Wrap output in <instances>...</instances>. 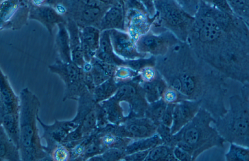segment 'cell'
Masks as SVG:
<instances>
[{
  "instance_id": "cell-24",
  "label": "cell",
  "mask_w": 249,
  "mask_h": 161,
  "mask_svg": "<svg viewBox=\"0 0 249 161\" xmlns=\"http://www.w3.org/2000/svg\"><path fill=\"white\" fill-rule=\"evenodd\" d=\"M137 92V88L134 84L124 82L119 85L117 91L112 97L117 101H121L135 97Z\"/></svg>"
},
{
  "instance_id": "cell-34",
  "label": "cell",
  "mask_w": 249,
  "mask_h": 161,
  "mask_svg": "<svg viewBox=\"0 0 249 161\" xmlns=\"http://www.w3.org/2000/svg\"><path fill=\"white\" fill-rule=\"evenodd\" d=\"M176 91L173 89L165 90V100L169 102H172L175 100L177 98V95Z\"/></svg>"
},
{
  "instance_id": "cell-29",
  "label": "cell",
  "mask_w": 249,
  "mask_h": 161,
  "mask_svg": "<svg viewBox=\"0 0 249 161\" xmlns=\"http://www.w3.org/2000/svg\"><path fill=\"white\" fill-rule=\"evenodd\" d=\"M189 14L194 16L196 14L201 0H176Z\"/></svg>"
},
{
  "instance_id": "cell-18",
  "label": "cell",
  "mask_w": 249,
  "mask_h": 161,
  "mask_svg": "<svg viewBox=\"0 0 249 161\" xmlns=\"http://www.w3.org/2000/svg\"><path fill=\"white\" fill-rule=\"evenodd\" d=\"M0 125L8 136L19 148V113H6L0 116Z\"/></svg>"
},
{
  "instance_id": "cell-16",
  "label": "cell",
  "mask_w": 249,
  "mask_h": 161,
  "mask_svg": "<svg viewBox=\"0 0 249 161\" xmlns=\"http://www.w3.org/2000/svg\"><path fill=\"white\" fill-rule=\"evenodd\" d=\"M0 161H21L19 147L8 136L1 125L0 126Z\"/></svg>"
},
{
  "instance_id": "cell-5",
  "label": "cell",
  "mask_w": 249,
  "mask_h": 161,
  "mask_svg": "<svg viewBox=\"0 0 249 161\" xmlns=\"http://www.w3.org/2000/svg\"><path fill=\"white\" fill-rule=\"evenodd\" d=\"M50 72L58 75L65 85L63 101L72 99L77 101L86 92L89 91L84 81V70L72 62H65L59 58L49 65Z\"/></svg>"
},
{
  "instance_id": "cell-4",
  "label": "cell",
  "mask_w": 249,
  "mask_h": 161,
  "mask_svg": "<svg viewBox=\"0 0 249 161\" xmlns=\"http://www.w3.org/2000/svg\"><path fill=\"white\" fill-rule=\"evenodd\" d=\"M155 15L151 27L167 30L180 41L186 42L194 21L176 0H156Z\"/></svg>"
},
{
  "instance_id": "cell-19",
  "label": "cell",
  "mask_w": 249,
  "mask_h": 161,
  "mask_svg": "<svg viewBox=\"0 0 249 161\" xmlns=\"http://www.w3.org/2000/svg\"><path fill=\"white\" fill-rule=\"evenodd\" d=\"M119 87L118 82L112 77L96 86L92 93L93 99L97 103L112 97Z\"/></svg>"
},
{
  "instance_id": "cell-8",
  "label": "cell",
  "mask_w": 249,
  "mask_h": 161,
  "mask_svg": "<svg viewBox=\"0 0 249 161\" xmlns=\"http://www.w3.org/2000/svg\"><path fill=\"white\" fill-rule=\"evenodd\" d=\"M109 34L113 50L121 59L128 61L148 56L138 51L136 41L127 32L113 29L109 30Z\"/></svg>"
},
{
  "instance_id": "cell-17",
  "label": "cell",
  "mask_w": 249,
  "mask_h": 161,
  "mask_svg": "<svg viewBox=\"0 0 249 161\" xmlns=\"http://www.w3.org/2000/svg\"><path fill=\"white\" fill-rule=\"evenodd\" d=\"M90 72L95 86L113 77L118 66L109 64L94 57L90 61Z\"/></svg>"
},
{
  "instance_id": "cell-27",
  "label": "cell",
  "mask_w": 249,
  "mask_h": 161,
  "mask_svg": "<svg viewBox=\"0 0 249 161\" xmlns=\"http://www.w3.org/2000/svg\"><path fill=\"white\" fill-rule=\"evenodd\" d=\"M169 155V149L165 145H158L150 150L146 161H157L165 160Z\"/></svg>"
},
{
  "instance_id": "cell-36",
  "label": "cell",
  "mask_w": 249,
  "mask_h": 161,
  "mask_svg": "<svg viewBox=\"0 0 249 161\" xmlns=\"http://www.w3.org/2000/svg\"><path fill=\"white\" fill-rule=\"evenodd\" d=\"M102 3L108 5L109 6H112L114 5H122L118 0H99Z\"/></svg>"
},
{
  "instance_id": "cell-15",
  "label": "cell",
  "mask_w": 249,
  "mask_h": 161,
  "mask_svg": "<svg viewBox=\"0 0 249 161\" xmlns=\"http://www.w3.org/2000/svg\"><path fill=\"white\" fill-rule=\"evenodd\" d=\"M56 27L54 45L58 58L65 62H71L70 37L66 24L61 23Z\"/></svg>"
},
{
  "instance_id": "cell-28",
  "label": "cell",
  "mask_w": 249,
  "mask_h": 161,
  "mask_svg": "<svg viewBox=\"0 0 249 161\" xmlns=\"http://www.w3.org/2000/svg\"><path fill=\"white\" fill-rule=\"evenodd\" d=\"M153 103V104L147 111L148 115L153 120H161L167 105L165 102L162 100H158Z\"/></svg>"
},
{
  "instance_id": "cell-11",
  "label": "cell",
  "mask_w": 249,
  "mask_h": 161,
  "mask_svg": "<svg viewBox=\"0 0 249 161\" xmlns=\"http://www.w3.org/2000/svg\"><path fill=\"white\" fill-rule=\"evenodd\" d=\"M79 30L84 58L87 62L90 63L99 48L101 31L93 26L79 27Z\"/></svg>"
},
{
  "instance_id": "cell-33",
  "label": "cell",
  "mask_w": 249,
  "mask_h": 161,
  "mask_svg": "<svg viewBox=\"0 0 249 161\" xmlns=\"http://www.w3.org/2000/svg\"><path fill=\"white\" fill-rule=\"evenodd\" d=\"M173 154L179 161H189L192 158V155L189 153L178 146L174 149Z\"/></svg>"
},
{
  "instance_id": "cell-25",
  "label": "cell",
  "mask_w": 249,
  "mask_h": 161,
  "mask_svg": "<svg viewBox=\"0 0 249 161\" xmlns=\"http://www.w3.org/2000/svg\"><path fill=\"white\" fill-rule=\"evenodd\" d=\"M127 130L130 134L135 137L143 138L150 134L151 128L147 124L136 122L128 125Z\"/></svg>"
},
{
  "instance_id": "cell-2",
  "label": "cell",
  "mask_w": 249,
  "mask_h": 161,
  "mask_svg": "<svg viewBox=\"0 0 249 161\" xmlns=\"http://www.w3.org/2000/svg\"><path fill=\"white\" fill-rule=\"evenodd\" d=\"M19 150L22 161H52L41 143L37 126L40 102L28 87L19 93Z\"/></svg>"
},
{
  "instance_id": "cell-20",
  "label": "cell",
  "mask_w": 249,
  "mask_h": 161,
  "mask_svg": "<svg viewBox=\"0 0 249 161\" xmlns=\"http://www.w3.org/2000/svg\"><path fill=\"white\" fill-rule=\"evenodd\" d=\"M166 83L161 79L155 78L148 81H144L142 88L147 100L154 102L159 100L160 96L166 90Z\"/></svg>"
},
{
  "instance_id": "cell-3",
  "label": "cell",
  "mask_w": 249,
  "mask_h": 161,
  "mask_svg": "<svg viewBox=\"0 0 249 161\" xmlns=\"http://www.w3.org/2000/svg\"><path fill=\"white\" fill-rule=\"evenodd\" d=\"M229 109L213 123L226 143L249 147V103L240 95L229 98Z\"/></svg>"
},
{
  "instance_id": "cell-21",
  "label": "cell",
  "mask_w": 249,
  "mask_h": 161,
  "mask_svg": "<svg viewBox=\"0 0 249 161\" xmlns=\"http://www.w3.org/2000/svg\"><path fill=\"white\" fill-rule=\"evenodd\" d=\"M232 13L249 29V0H227Z\"/></svg>"
},
{
  "instance_id": "cell-10",
  "label": "cell",
  "mask_w": 249,
  "mask_h": 161,
  "mask_svg": "<svg viewBox=\"0 0 249 161\" xmlns=\"http://www.w3.org/2000/svg\"><path fill=\"white\" fill-rule=\"evenodd\" d=\"M20 100L15 93L7 75L0 69V116L19 113Z\"/></svg>"
},
{
  "instance_id": "cell-37",
  "label": "cell",
  "mask_w": 249,
  "mask_h": 161,
  "mask_svg": "<svg viewBox=\"0 0 249 161\" xmlns=\"http://www.w3.org/2000/svg\"><path fill=\"white\" fill-rule=\"evenodd\" d=\"M45 0H31L32 3L35 6H39L42 5Z\"/></svg>"
},
{
  "instance_id": "cell-26",
  "label": "cell",
  "mask_w": 249,
  "mask_h": 161,
  "mask_svg": "<svg viewBox=\"0 0 249 161\" xmlns=\"http://www.w3.org/2000/svg\"><path fill=\"white\" fill-rule=\"evenodd\" d=\"M49 155L52 161H70V149L62 144H59L53 147L49 152Z\"/></svg>"
},
{
  "instance_id": "cell-23",
  "label": "cell",
  "mask_w": 249,
  "mask_h": 161,
  "mask_svg": "<svg viewBox=\"0 0 249 161\" xmlns=\"http://www.w3.org/2000/svg\"><path fill=\"white\" fill-rule=\"evenodd\" d=\"M228 151L225 154L226 161H249V147L230 143Z\"/></svg>"
},
{
  "instance_id": "cell-6",
  "label": "cell",
  "mask_w": 249,
  "mask_h": 161,
  "mask_svg": "<svg viewBox=\"0 0 249 161\" xmlns=\"http://www.w3.org/2000/svg\"><path fill=\"white\" fill-rule=\"evenodd\" d=\"M180 41L169 31H154L150 30L136 41L138 51L154 56L163 55Z\"/></svg>"
},
{
  "instance_id": "cell-14",
  "label": "cell",
  "mask_w": 249,
  "mask_h": 161,
  "mask_svg": "<svg viewBox=\"0 0 249 161\" xmlns=\"http://www.w3.org/2000/svg\"><path fill=\"white\" fill-rule=\"evenodd\" d=\"M95 57L106 63L117 66L125 64L126 62L115 54L111 42L109 30L101 31L99 47Z\"/></svg>"
},
{
  "instance_id": "cell-13",
  "label": "cell",
  "mask_w": 249,
  "mask_h": 161,
  "mask_svg": "<svg viewBox=\"0 0 249 161\" xmlns=\"http://www.w3.org/2000/svg\"><path fill=\"white\" fill-rule=\"evenodd\" d=\"M125 9L122 5L110 7L105 13L99 29L104 30H119L125 31Z\"/></svg>"
},
{
  "instance_id": "cell-1",
  "label": "cell",
  "mask_w": 249,
  "mask_h": 161,
  "mask_svg": "<svg viewBox=\"0 0 249 161\" xmlns=\"http://www.w3.org/2000/svg\"><path fill=\"white\" fill-rule=\"evenodd\" d=\"M186 42L226 79L249 84V29L233 13L201 0Z\"/></svg>"
},
{
  "instance_id": "cell-22",
  "label": "cell",
  "mask_w": 249,
  "mask_h": 161,
  "mask_svg": "<svg viewBox=\"0 0 249 161\" xmlns=\"http://www.w3.org/2000/svg\"><path fill=\"white\" fill-rule=\"evenodd\" d=\"M161 138L158 135H154L150 137L141 139L129 145L126 148V154L138 151L150 150L160 145Z\"/></svg>"
},
{
  "instance_id": "cell-9",
  "label": "cell",
  "mask_w": 249,
  "mask_h": 161,
  "mask_svg": "<svg viewBox=\"0 0 249 161\" xmlns=\"http://www.w3.org/2000/svg\"><path fill=\"white\" fill-rule=\"evenodd\" d=\"M153 20L146 12L125 9V30L135 41L150 30Z\"/></svg>"
},
{
  "instance_id": "cell-7",
  "label": "cell",
  "mask_w": 249,
  "mask_h": 161,
  "mask_svg": "<svg viewBox=\"0 0 249 161\" xmlns=\"http://www.w3.org/2000/svg\"><path fill=\"white\" fill-rule=\"evenodd\" d=\"M37 119L43 130L41 139L46 141L47 145L44 148L48 154L53 147L62 143L70 132L79 126L73 119L62 121L55 120L52 124H46L40 118L38 113Z\"/></svg>"
},
{
  "instance_id": "cell-12",
  "label": "cell",
  "mask_w": 249,
  "mask_h": 161,
  "mask_svg": "<svg viewBox=\"0 0 249 161\" xmlns=\"http://www.w3.org/2000/svg\"><path fill=\"white\" fill-rule=\"evenodd\" d=\"M30 17L42 24L51 35L53 29L58 24L66 23L62 15L54 8L48 5L35 6L31 11Z\"/></svg>"
},
{
  "instance_id": "cell-30",
  "label": "cell",
  "mask_w": 249,
  "mask_h": 161,
  "mask_svg": "<svg viewBox=\"0 0 249 161\" xmlns=\"http://www.w3.org/2000/svg\"><path fill=\"white\" fill-rule=\"evenodd\" d=\"M174 106L172 104L167 105L161 119L162 125L169 128L173 124Z\"/></svg>"
},
{
  "instance_id": "cell-32",
  "label": "cell",
  "mask_w": 249,
  "mask_h": 161,
  "mask_svg": "<svg viewBox=\"0 0 249 161\" xmlns=\"http://www.w3.org/2000/svg\"><path fill=\"white\" fill-rule=\"evenodd\" d=\"M150 150L138 151L130 154H126L124 159L126 161H143L145 160Z\"/></svg>"
},
{
  "instance_id": "cell-35",
  "label": "cell",
  "mask_w": 249,
  "mask_h": 161,
  "mask_svg": "<svg viewBox=\"0 0 249 161\" xmlns=\"http://www.w3.org/2000/svg\"><path fill=\"white\" fill-rule=\"evenodd\" d=\"M240 95L249 103V84L242 85Z\"/></svg>"
},
{
  "instance_id": "cell-38",
  "label": "cell",
  "mask_w": 249,
  "mask_h": 161,
  "mask_svg": "<svg viewBox=\"0 0 249 161\" xmlns=\"http://www.w3.org/2000/svg\"><path fill=\"white\" fill-rule=\"evenodd\" d=\"M138 0L141 1L143 4L144 3V2L145 1V0Z\"/></svg>"
},
{
  "instance_id": "cell-31",
  "label": "cell",
  "mask_w": 249,
  "mask_h": 161,
  "mask_svg": "<svg viewBox=\"0 0 249 161\" xmlns=\"http://www.w3.org/2000/svg\"><path fill=\"white\" fill-rule=\"evenodd\" d=\"M222 11L232 13L227 0H202Z\"/></svg>"
}]
</instances>
